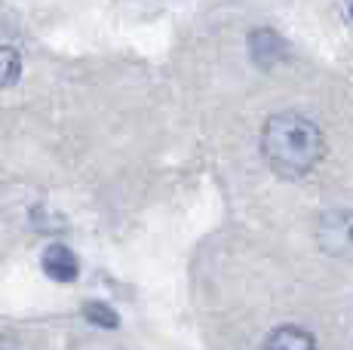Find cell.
Wrapping results in <instances>:
<instances>
[{
    "label": "cell",
    "mask_w": 353,
    "mask_h": 350,
    "mask_svg": "<svg viewBox=\"0 0 353 350\" xmlns=\"http://www.w3.org/2000/svg\"><path fill=\"white\" fill-rule=\"evenodd\" d=\"M249 56H252V62L261 65V68H274L276 62H283V59L289 56V46L276 31L255 28L252 34H249Z\"/></svg>",
    "instance_id": "obj_4"
},
{
    "label": "cell",
    "mask_w": 353,
    "mask_h": 350,
    "mask_svg": "<svg viewBox=\"0 0 353 350\" xmlns=\"http://www.w3.org/2000/svg\"><path fill=\"white\" fill-rule=\"evenodd\" d=\"M316 243L332 258L353 255V209H329L316 221Z\"/></svg>",
    "instance_id": "obj_2"
},
{
    "label": "cell",
    "mask_w": 353,
    "mask_h": 350,
    "mask_svg": "<svg viewBox=\"0 0 353 350\" xmlns=\"http://www.w3.org/2000/svg\"><path fill=\"white\" fill-rule=\"evenodd\" d=\"M264 350H316V338L301 326H276L264 338Z\"/></svg>",
    "instance_id": "obj_5"
},
{
    "label": "cell",
    "mask_w": 353,
    "mask_h": 350,
    "mask_svg": "<svg viewBox=\"0 0 353 350\" xmlns=\"http://www.w3.org/2000/svg\"><path fill=\"white\" fill-rule=\"evenodd\" d=\"M83 316L92 322V326H101V329H117L120 326L117 311H114L111 305H105V301H86Z\"/></svg>",
    "instance_id": "obj_7"
},
{
    "label": "cell",
    "mask_w": 353,
    "mask_h": 350,
    "mask_svg": "<svg viewBox=\"0 0 353 350\" xmlns=\"http://www.w3.org/2000/svg\"><path fill=\"white\" fill-rule=\"evenodd\" d=\"M350 16H353V0H350Z\"/></svg>",
    "instance_id": "obj_9"
},
{
    "label": "cell",
    "mask_w": 353,
    "mask_h": 350,
    "mask_svg": "<svg viewBox=\"0 0 353 350\" xmlns=\"http://www.w3.org/2000/svg\"><path fill=\"white\" fill-rule=\"evenodd\" d=\"M40 267L50 280L56 282H74L80 274V261L74 255V249H68L65 243H50L40 255Z\"/></svg>",
    "instance_id": "obj_3"
},
{
    "label": "cell",
    "mask_w": 353,
    "mask_h": 350,
    "mask_svg": "<svg viewBox=\"0 0 353 350\" xmlns=\"http://www.w3.org/2000/svg\"><path fill=\"white\" fill-rule=\"evenodd\" d=\"M325 141L314 120L301 114H274L261 126V154L283 178H301L323 160Z\"/></svg>",
    "instance_id": "obj_1"
},
{
    "label": "cell",
    "mask_w": 353,
    "mask_h": 350,
    "mask_svg": "<svg viewBox=\"0 0 353 350\" xmlns=\"http://www.w3.org/2000/svg\"><path fill=\"white\" fill-rule=\"evenodd\" d=\"M0 350H22L12 338H0Z\"/></svg>",
    "instance_id": "obj_8"
},
{
    "label": "cell",
    "mask_w": 353,
    "mask_h": 350,
    "mask_svg": "<svg viewBox=\"0 0 353 350\" xmlns=\"http://www.w3.org/2000/svg\"><path fill=\"white\" fill-rule=\"evenodd\" d=\"M19 74H22V59H19V52L12 50V46L0 43V90L16 83Z\"/></svg>",
    "instance_id": "obj_6"
}]
</instances>
